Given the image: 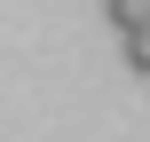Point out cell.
<instances>
[{"label": "cell", "instance_id": "cell-1", "mask_svg": "<svg viewBox=\"0 0 150 142\" xmlns=\"http://www.w3.org/2000/svg\"><path fill=\"white\" fill-rule=\"evenodd\" d=\"M103 16H111L119 32H142L150 24V0H103Z\"/></svg>", "mask_w": 150, "mask_h": 142}, {"label": "cell", "instance_id": "cell-2", "mask_svg": "<svg viewBox=\"0 0 150 142\" xmlns=\"http://www.w3.org/2000/svg\"><path fill=\"white\" fill-rule=\"evenodd\" d=\"M127 63H134V71L150 79V24H142V32H127Z\"/></svg>", "mask_w": 150, "mask_h": 142}]
</instances>
